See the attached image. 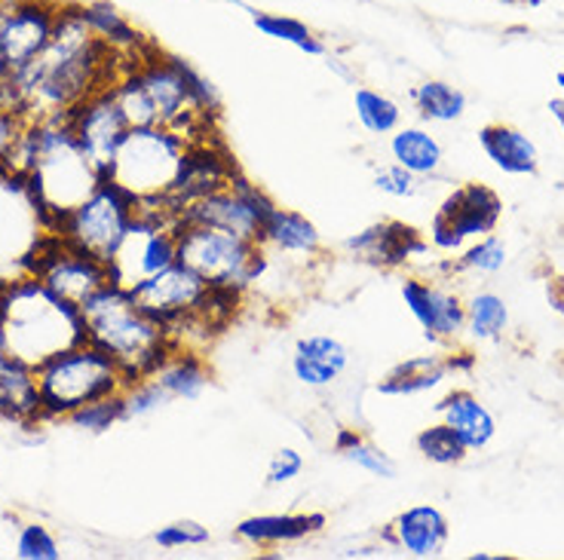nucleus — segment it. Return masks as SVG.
<instances>
[{"instance_id":"nucleus-1","label":"nucleus","mask_w":564,"mask_h":560,"mask_svg":"<svg viewBox=\"0 0 564 560\" xmlns=\"http://www.w3.org/2000/svg\"><path fill=\"white\" fill-rule=\"evenodd\" d=\"M84 325V340L101 352H108L113 362L123 367L129 380H144L154 374L163 359L175 350L166 325L132 300L127 288L108 285L99 295H93L77 309Z\"/></svg>"},{"instance_id":"nucleus-2","label":"nucleus","mask_w":564,"mask_h":560,"mask_svg":"<svg viewBox=\"0 0 564 560\" xmlns=\"http://www.w3.org/2000/svg\"><path fill=\"white\" fill-rule=\"evenodd\" d=\"M84 340L77 309L62 304L41 282L22 276L0 288V350L37 367L50 355Z\"/></svg>"},{"instance_id":"nucleus-3","label":"nucleus","mask_w":564,"mask_h":560,"mask_svg":"<svg viewBox=\"0 0 564 560\" xmlns=\"http://www.w3.org/2000/svg\"><path fill=\"white\" fill-rule=\"evenodd\" d=\"M194 141L166 127L129 129V135L113 154L105 178L127 190L139 206H170L178 190ZM172 209V206H170Z\"/></svg>"},{"instance_id":"nucleus-4","label":"nucleus","mask_w":564,"mask_h":560,"mask_svg":"<svg viewBox=\"0 0 564 560\" xmlns=\"http://www.w3.org/2000/svg\"><path fill=\"white\" fill-rule=\"evenodd\" d=\"M43 417L68 420L74 410L108 395H123L129 377L108 352L80 340L34 367Z\"/></svg>"},{"instance_id":"nucleus-5","label":"nucleus","mask_w":564,"mask_h":560,"mask_svg":"<svg viewBox=\"0 0 564 560\" xmlns=\"http://www.w3.org/2000/svg\"><path fill=\"white\" fill-rule=\"evenodd\" d=\"M178 264L206 282V288L249 292L268 273L270 254L230 230L206 224H175Z\"/></svg>"},{"instance_id":"nucleus-6","label":"nucleus","mask_w":564,"mask_h":560,"mask_svg":"<svg viewBox=\"0 0 564 560\" xmlns=\"http://www.w3.org/2000/svg\"><path fill=\"white\" fill-rule=\"evenodd\" d=\"M135 218H139V202L129 197L127 190H120L117 184L101 178L99 187L77 209L58 218L53 224V233L74 249L108 264L113 252L120 249V242L127 239L129 227L135 224Z\"/></svg>"},{"instance_id":"nucleus-7","label":"nucleus","mask_w":564,"mask_h":560,"mask_svg":"<svg viewBox=\"0 0 564 560\" xmlns=\"http://www.w3.org/2000/svg\"><path fill=\"white\" fill-rule=\"evenodd\" d=\"M175 261H178L175 211L166 202H156V206H139V218L108 261V270L113 285L129 292L132 285L166 270Z\"/></svg>"},{"instance_id":"nucleus-8","label":"nucleus","mask_w":564,"mask_h":560,"mask_svg":"<svg viewBox=\"0 0 564 560\" xmlns=\"http://www.w3.org/2000/svg\"><path fill=\"white\" fill-rule=\"evenodd\" d=\"M29 276L41 282L56 300L74 309H80L89 297L111 285V270L105 261L74 249L53 230L41 239V245L31 254Z\"/></svg>"},{"instance_id":"nucleus-9","label":"nucleus","mask_w":564,"mask_h":560,"mask_svg":"<svg viewBox=\"0 0 564 560\" xmlns=\"http://www.w3.org/2000/svg\"><path fill=\"white\" fill-rule=\"evenodd\" d=\"M273 206L276 202H270L264 190H258L249 182L234 178L225 187H218V190H212L206 197L182 206L178 215H175V224L221 227V230H230L237 237L258 242Z\"/></svg>"},{"instance_id":"nucleus-10","label":"nucleus","mask_w":564,"mask_h":560,"mask_svg":"<svg viewBox=\"0 0 564 560\" xmlns=\"http://www.w3.org/2000/svg\"><path fill=\"white\" fill-rule=\"evenodd\" d=\"M503 215V199L488 184H464L438 206L430 242L445 254L464 252L469 239H481L497 230Z\"/></svg>"},{"instance_id":"nucleus-11","label":"nucleus","mask_w":564,"mask_h":560,"mask_svg":"<svg viewBox=\"0 0 564 560\" xmlns=\"http://www.w3.org/2000/svg\"><path fill=\"white\" fill-rule=\"evenodd\" d=\"M62 7L53 0H3L0 7V53L13 70H22L53 41Z\"/></svg>"},{"instance_id":"nucleus-12","label":"nucleus","mask_w":564,"mask_h":560,"mask_svg":"<svg viewBox=\"0 0 564 560\" xmlns=\"http://www.w3.org/2000/svg\"><path fill=\"white\" fill-rule=\"evenodd\" d=\"M65 123H68L74 141L80 144V151L86 154V160L99 168L101 178H105V172L111 166L113 154L120 151V144H123V139L129 135L127 117H123L120 105L113 99L111 86L96 92V96H89L86 101H80V105L65 117Z\"/></svg>"},{"instance_id":"nucleus-13","label":"nucleus","mask_w":564,"mask_h":560,"mask_svg":"<svg viewBox=\"0 0 564 560\" xmlns=\"http://www.w3.org/2000/svg\"><path fill=\"white\" fill-rule=\"evenodd\" d=\"M129 295L148 316H154L156 322L175 328V325L197 316L199 304L206 297V282L175 261L166 270L141 279L139 285H132Z\"/></svg>"},{"instance_id":"nucleus-14","label":"nucleus","mask_w":564,"mask_h":560,"mask_svg":"<svg viewBox=\"0 0 564 560\" xmlns=\"http://www.w3.org/2000/svg\"><path fill=\"white\" fill-rule=\"evenodd\" d=\"M402 300H405L411 319L421 325L426 340L454 343L464 334L466 300L448 285L423 279V276H409V279H402Z\"/></svg>"},{"instance_id":"nucleus-15","label":"nucleus","mask_w":564,"mask_h":560,"mask_svg":"<svg viewBox=\"0 0 564 560\" xmlns=\"http://www.w3.org/2000/svg\"><path fill=\"white\" fill-rule=\"evenodd\" d=\"M347 367H350V350L338 337L316 331V334H304L295 340L292 374L304 389H311V393L332 389L347 374Z\"/></svg>"},{"instance_id":"nucleus-16","label":"nucleus","mask_w":564,"mask_h":560,"mask_svg":"<svg viewBox=\"0 0 564 560\" xmlns=\"http://www.w3.org/2000/svg\"><path fill=\"white\" fill-rule=\"evenodd\" d=\"M344 245L359 261L383 266V270H395V266L409 264L411 257L430 252V245L423 242L421 233L414 227L399 224V221H378V224L366 227L362 233L347 239Z\"/></svg>"},{"instance_id":"nucleus-17","label":"nucleus","mask_w":564,"mask_h":560,"mask_svg":"<svg viewBox=\"0 0 564 560\" xmlns=\"http://www.w3.org/2000/svg\"><path fill=\"white\" fill-rule=\"evenodd\" d=\"M387 542L399 548L402 554L417 560L438 558L448 546V518L438 512L436 505H411L405 512H399L390 527H387Z\"/></svg>"},{"instance_id":"nucleus-18","label":"nucleus","mask_w":564,"mask_h":560,"mask_svg":"<svg viewBox=\"0 0 564 560\" xmlns=\"http://www.w3.org/2000/svg\"><path fill=\"white\" fill-rule=\"evenodd\" d=\"M258 245L270 257H285V261H313L323 254V233L313 224L307 215L295 209H280L273 206L261 230Z\"/></svg>"},{"instance_id":"nucleus-19","label":"nucleus","mask_w":564,"mask_h":560,"mask_svg":"<svg viewBox=\"0 0 564 560\" xmlns=\"http://www.w3.org/2000/svg\"><path fill=\"white\" fill-rule=\"evenodd\" d=\"M325 527L319 512H280V515H252L237 524V539L252 548H282L304 542Z\"/></svg>"},{"instance_id":"nucleus-20","label":"nucleus","mask_w":564,"mask_h":560,"mask_svg":"<svg viewBox=\"0 0 564 560\" xmlns=\"http://www.w3.org/2000/svg\"><path fill=\"white\" fill-rule=\"evenodd\" d=\"M438 420L445 426H452L454 435L464 441V448L469 453H479L494 441L497 435V422L488 407L481 405L479 395H473L469 389H454L436 405Z\"/></svg>"},{"instance_id":"nucleus-21","label":"nucleus","mask_w":564,"mask_h":560,"mask_svg":"<svg viewBox=\"0 0 564 560\" xmlns=\"http://www.w3.org/2000/svg\"><path fill=\"white\" fill-rule=\"evenodd\" d=\"M0 417L15 422L43 420L34 367L3 350H0Z\"/></svg>"},{"instance_id":"nucleus-22","label":"nucleus","mask_w":564,"mask_h":560,"mask_svg":"<svg viewBox=\"0 0 564 560\" xmlns=\"http://www.w3.org/2000/svg\"><path fill=\"white\" fill-rule=\"evenodd\" d=\"M481 151L503 175H536L540 172V151L522 129L509 123H488L479 132Z\"/></svg>"},{"instance_id":"nucleus-23","label":"nucleus","mask_w":564,"mask_h":560,"mask_svg":"<svg viewBox=\"0 0 564 560\" xmlns=\"http://www.w3.org/2000/svg\"><path fill=\"white\" fill-rule=\"evenodd\" d=\"M151 377L166 389L172 402H197L209 389L212 371L199 352L172 350Z\"/></svg>"},{"instance_id":"nucleus-24","label":"nucleus","mask_w":564,"mask_h":560,"mask_svg":"<svg viewBox=\"0 0 564 560\" xmlns=\"http://www.w3.org/2000/svg\"><path fill=\"white\" fill-rule=\"evenodd\" d=\"M390 160L409 168L414 178H433L442 163H445V147L442 141L423 127H399L390 135Z\"/></svg>"},{"instance_id":"nucleus-25","label":"nucleus","mask_w":564,"mask_h":560,"mask_svg":"<svg viewBox=\"0 0 564 560\" xmlns=\"http://www.w3.org/2000/svg\"><path fill=\"white\" fill-rule=\"evenodd\" d=\"M454 367L452 359H442V355H414L409 362L395 364L393 371L378 383V389L383 395H421L436 389L442 380L448 377V371Z\"/></svg>"},{"instance_id":"nucleus-26","label":"nucleus","mask_w":564,"mask_h":560,"mask_svg":"<svg viewBox=\"0 0 564 560\" xmlns=\"http://www.w3.org/2000/svg\"><path fill=\"white\" fill-rule=\"evenodd\" d=\"M411 101L426 123H457L469 108L464 89L445 80H423L411 89Z\"/></svg>"},{"instance_id":"nucleus-27","label":"nucleus","mask_w":564,"mask_h":560,"mask_svg":"<svg viewBox=\"0 0 564 560\" xmlns=\"http://www.w3.org/2000/svg\"><path fill=\"white\" fill-rule=\"evenodd\" d=\"M509 328V307L507 300L494 292H476L466 297V325L464 334H469L476 343H488L503 337Z\"/></svg>"},{"instance_id":"nucleus-28","label":"nucleus","mask_w":564,"mask_h":560,"mask_svg":"<svg viewBox=\"0 0 564 560\" xmlns=\"http://www.w3.org/2000/svg\"><path fill=\"white\" fill-rule=\"evenodd\" d=\"M352 111H356V123L366 129L368 135H393L395 129L402 127L399 101L371 89V86H356Z\"/></svg>"},{"instance_id":"nucleus-29","label":"nucleus","mask_w":564,"mask_h":560,"mask_svg":"<svg viewBox=\"0 0 564 560\" xmlns=\"http://www.w3.org/2000/svg\"><path fill=\"white\" fill-rule=\"evenodd\" d=\"M252 22L254 29L264 31L268 37L289 43V46H295V50L307 53V56H328V46H325L323 37H316V31H313L311 25H304L301 19H292V15L282 13H258V10H252Z\"/></svg>"},{"instance_id":"nucleus-30","label":"nucleus","mask_w":564,"mask_h":560,"mask_svg":"<svg viewBox=\"0 0 564 560\" xmlns=\"http://www.w3.org/2000/svg\"><path fill=\"white\" fill-rule=\"evenodd\" d=\"M335 448L344 460L356 465L359 472H366L371 477H381V481H393L395 477V462L390 460V453L381 450L378 444H371L366 435L344 429L335 441Z\"/></svg>"},{"instance_id":"nucleus-31","label":"nucleus","mask_w":564,"mask_h":560,"mask_svg":"<svg viewBox=\"0 0 564 560\" xmlns=\"http://www.w3.org/2000/svg\"><path fill=\"white\" fill-rule=\"evenodd\" d=\"M414 448H417V453H421L423 460L433 462V465H442V469L460 465V462L469 457V450L464 448V441L454 435L452 426H445L442 420H438L436 426L421 429L417 438H414Z\"/></svg>"},{"instance_id":"nucleus-32","label":"nucleus","mask_w":564,"mask_h":560,"mask_svg":"<svg viewBox=\"0 0 564 560\" xmlns=\"http://www.w3.org/2000/svg\"><path fill=\"white\" fill-rule=\"evenodd\" d=\"M507 242L500 237H494V233H488V237L476 239L469 249H464L460 257L452 264V270H457V273H476V276H497L507 266Z\"/></svg>"},{"instance_id":"nucleus-33","label":"nucleus","mask_w":564,"mask_h":560,"mask_svg":"<svg viewBox=\"0 0 564 560\" xmlns=\"http://www.w3.org/2000/svg\"><path fill=\"white\" fill-rule=\"evenodd\" d=\"M166 405H172V398L154 377L129 380V386L123 389V420L151 417V414L163 410Z\"/></svg>"},{"instance_id":"nucleus-34","label":"nucleus","mask_w":564,"mask_h":560,"mask_svg":"<svg viewBox=\"0 0 564 560\" xmlns=\"http://www.w3.org/2000/svg\"><path fill=\"white\" fill-rule=\"evenodd\" d=\"M120 420H123V395H108L99 402H89L68 417L70 426L86 429V432H105Z\"/></svg>"},{"instance_id":"nucleus-35","label":"nucleus","mask_w":564,"mask_h":560,"mask_svg":"<svg viewBox=\"0 0 564 560\" xmlns=\"http://www.w3.org/2000/svg\"><path fill=\"white\" fill-rule=\"evenodd\" d=\"M15 558L19 560H58L62 551H58V542L53 532L46 530L43 524L31 520L19 530V539H15Z\"/></svg>"},{"instance_id":"nucleus-36","label":"nucleus","mask_w":564,"mask_h":560,"mask_svg":"<svg viewBox=\"0 0 564 560\" xmlns=\"http://www.w3.org/2000/svg\"><path fill=\"white\" fill-rule=\"evenodd\" d=\"M209 527H203L197 520H175L166 524L154 532V542L166 551H178V548H197L209 542Z\"/></svg>"},{"instance_id":"nucleus-37","label":"nucleus","mask_w":564,"mask_h":560,"mask_svg":"<svg viewBox=\"0 0 564 560\" xmlns=\"http://www.w3.org/2000/svg\"><path fill=\"white\" fill-rule=\"evenodd\" d=\"M421 178H414L409 168H402L399 163H387V166L375 168V190L383 194V197H393V199H411L417 190H421Z\"/></svg>"},{"instance_id":"nucleus-38","label":"nucleus","mask_w":564,"mask_h":560,"mask_svg":"<svg viewBox=\"0 0 564 560\" xmlns=\"http://www.w3.org/2000/svg\"><path fill=\"white\" fill-rule=\"evenodd\" d=\"M304 472V453L295 448H280L268 462V487H285Z\"/></svg>"},{"instance_id":"nucleus-39","label":"nucleus","mask_w":564,"mask_h":560,"mask_svg":"<svg viewBox=\"0 0 564 560\" xmlns=\"http://www.w3.org/2000/svg\"><path fill=\"white\" fill-rule=\"evenodd\" d=\"M378 546H366V548H352V551H344V558H378Z\"/></svg>"},{"instance_id":"nucleus-40","label":"nucleus","mask_w":564,"mask_h":560,"mask_svg":"<svg viewBox=\"0 0 564 560\" xmlns=\"http://www.w3.org/2000/svg\"><path fill=\"white\" fill-rule=\"evenodd\" d=\"M550 111H552V117L558 120V127L564 129V99H552L550 101Z\"/></svg>"},{"instance_id":"nucleus-41","label":"nucleus","mask_w":564,"mask_h":560,"mask_svg":"<svg viewBox=\"0 0 564 560\" xmlns=\"http://www.w3.org/2000/svg\"><path fill=\"white\" fill-rule=\"evenodd\" d=\"M555 80H558V84L564 86V74H562V70H558V74H555Z\"/></svg>"},{"instance_id":"nucleus-42","label":"nucleus","mask_w":564,"mask_h":560,"mask_svg":"<svg viewBox=\"0 0 564 560\" xmlns=\"http://www.w3.org/2000/svg\"><path fill=\"white\" fill-rule=\"evenodd\" d=\"M0 7H3V0H0Z\"/></svg>"}]
</instances>
